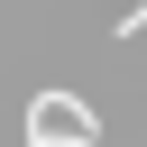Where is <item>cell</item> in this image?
Returning a JSON list of instances; mask_svg holds the SVG:
<instances>
[{"label": "cell", "instance_id": "cell-1", "mask_svg": "<svg viewBox=\"0 0 147 147\" xmlns=\"http://www.w3.org/2000/svg\"><path fill=\"white\" fill-rule=\"evenodd\" d=\"M101 147V119H92V101H74V92H37L28 101V147Z\"/></svg>", "mask_w": 147, "mask_h": 147}]
</instances>
